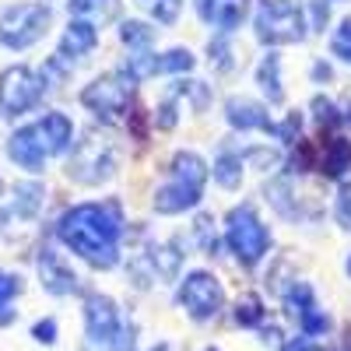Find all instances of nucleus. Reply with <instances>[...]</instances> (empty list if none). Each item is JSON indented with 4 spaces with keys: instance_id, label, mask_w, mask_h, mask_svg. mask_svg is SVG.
Wrapping results in <instances>:
<instances>
[{
    "instance_id": "nucleus-12",
    "label": "nucleus",
    "mask_w": 351,
    "mask_h": 351,
    "mask_svg": "<svg viewBox=\"0 0 351 351\" xmlns=\"http://www.w3.org/2000/svg\"><path fill=\"white\" fill-rule=\"evenodd\" d=\"M246 11H250V0H197V14L208 25H215L218 32L239 28Z\"/></svg>"
},
{
    "instance_id": "nucleus-6",
    "label": "nucleus",
    "mask_w": 351,
    "mask_h": 351,
    "mask_svg": "<svg viewBox=\"0 0 351 351\" xmlns=\"http://www.w3.org/2000/svg\"><path fill=\"white\" fill-rule=\"evenodd\" d=\"M81 102L95 116H102V120H112V116L127 112V106L134 102V77L127 71H112L88 84L81 92Z\"/></svg>"
},
{
    "instance_id": "nucleus-13",
    "label": "nucleus",
    "mask_w": 351,
    "mask_h": 351,
    "mask_svg": "<svg viewBox=\"0 0 351 351\" xmlns=\"http://www.w3.org/2000/svg\"><path fill=\"white\" fill-rule=\"evenodd\" d=\"M8 155L25 172H43V165H46V152H43V144H39V137H36L32 127H21L18 134H11Z\"/></svg>"
},
{
    "instance_id": "nucleus-3",
    "label": "nucleus",
    "mask_w": 351,
    "mask_h": 351,
    "mask_svg": "<svg viewBox=\"0 0 351 351\" xmlns=\"http://www.w3.org/2000/svg\"><path fill=\"white\" fill-rule=\"evenodd\" d=\"M256 39L267 46H288L306 39V11L299 0H267L256 14Z\"/></svg>"
},
{
    "instance_id": "nucleus-23",
    "label": "nucleus",
    "mask_w": 351,
    "mask_h": 351,
    "mask_svg": "<svg viewBox=\"0 0 351 351\" xmlns=\"http://www.w3.org/2000/svg\"><path fill=\"white\" fill-rule=\"evenodd\" d=\"M120 36H123V43H127V46H152V39H155V28L141 25V21H127Z\"/></svg>"
},
{
    "instance_id": "nucleus-9",
    "label": "nucleus",
    "mask_w": 351,
    "mask_h": 351,
    "mask_svg": "<svg viewBox=\"0 0 351 351\" xmlns=\"http://www.w3.org/2000/svg\"><path fill=\"white\" fill-rule=\"evenodd\" d=\"M180 302H183V309H186L193 319H211V316H218V309H221V302H225V291H221V285H218L211 274L197 271V274H190V278L183 281Z\"/></svg>"
},
{
    "instance_id": "nucleus-28",
    "label": "nucleus",
    "mask_w": 351,
    "mask_h": 351,
    "mask_svg": "<svg viewBox=\"0 0 351 351\" xmlns=\"http://www.w3.org/2000/svg\"><path fill=\"white\" fill-rule=\"evenodd\" d=\"M337 221L344 225V228H351V183L341 190V197H337Z\"/></svg>"
},
{
    "instance_id": "nucleus-24",
    "label": "nucleus",
    "mask_w": 351,
    "mask_h": 351,
    "mask_svg": "<svg viewBox=\"0 0 351 351\" xmlns=\"http://www.w3.org/2000/svg\"><path fill=\"white\" fill-rule=\"evenodd\" d=\"M330 49H334V56H341L344 64H351V18L341 21V28H337L334 39H330Z\"/></svg>"
},
{
    "instance_id": "nucleus-4",
    "label": "nucleus",
    "mask_w": 351,
    "mask_h": 351,
    "mask_svg": "<svg viewBox=\"0 0 351 351\" xmlns=\"http://www.w3.org/2000/svg\"><path fill=\"white\" fill-rule=\"evenodd\" d=\"M225 239L243 263H256L271 246V232L256 218V211L250 204H239V208H232L228 218H225Z\"/></svg>"
},
{
    "instance_id": "nucleus-14",
    "label": "nucleus",
    "mask_w": 351,
    "mask_h": 351,
    "mask_svg": "<svg viewBox=\"0 0 351 351\" xmlns=\"http://www.w3.org/2000/svg\"><path fill=\"white\" fill-rule=\"evenodd\" d=\"M288 309H291V316L299 319V327L313 337V334H324L327 327H330V319L319 313V306L313 302V291L306 288V285H299L295 291L288 295Z\"/></svg>"
},
{
    "instance_id": "nucleus-31",
    "label": "nucleus",
    "mask_w": 351,
    "mask_h": 351,
    "mask_svg": "<svg viewBox=\"0 0 351 351\" xmlns=\"http://www.w3.org/2000/svg\"><path fill=\"white\" fill-rule=\"evenodd\" d=\"M53 330H56L53 324H39V327H36V334H39V341H53Z\"/></svg>"
},
{
    "instance_id": "nucleus-7",
    "label": "nucleus",
    "mask_w": 351,
    "mask_h": 351,
    "mask_svg": "<svg viewBox=\"0 0 351 351\" xmlns=\"http://www.w3.org/2000/svg\"><path fill=\"white\" fill-rule=\"evenodd\" d=\"M46 92V77L28 67H8L0 74V116L28 112Z\"/></svg>"
},
{
    "instance_id": "nucleus-5",
    "label": "nucleus",
    "mask_w": 351,
    "mask_h": 351,
    "mask_svg": "<svg viewBox=\"0 0 351 351\" xmlns=\"http://www.w3.org/2000/svg\"><path fill=\"white\" fill-rule=\"evenodd\" d=\"M49 8L46 4H14L0 14V43L8 49H28L36 46L49 28Z\"/></svg>"
},
{
    "instance_id": "nucleus-33",
    "label": "nucleus",
    "mask_w": 351,
    "mask_h": 351,
    "mask_svg": "<svg viewBox=\"0 0 351 351\" xmlns=\"http://www.w3.org/2000/svg\"><path fill=\"white\" fill-rule=\"evenodd\" d=\"M0 190H4V183H0Z\"/></svg>"
},
{
    "instance_id": "nucleus-17",
    "label": "nucleus",
    "mask_w": 351,
    "mask_h": 351,
    "mask_svg": "<svg viewBox=\"0 0 351 351\" xmlns=\"http://www.w3.org/2000/svg\"><path fill=\"white\" fill-rule=\"evenodd\" d=\"M39 271H43V285L49 291H56V295H67V291H74V285H77V278L64 267V260L56 256L53 250H46L39 256Z\"/></svg>"
},
{
    "instance_id": "nucleus-1",
    "label": "nucleus",
    "mask_w": 351,
    "mask_h": 351,
    "mask_svg": "<svg viewBox=\"0 0 351 351\" xmlns=\"http://www.w3.org/2000/svg\"><path fill=\"white\" fill-rule=\"evenodd\" d=\"M123 218L116 204H77L60 218V239L92 267H116Z\"/></svg>"
},
{
    "instance_id": "nucleus-10",
    "label": "nucleus",
    "mask_w": 351,
    "mask_h": 351,
    "mask_svg": "<svg viewBox=\"0 0 351 351\" xmlns=\"http://www.w3.org/2000/svg\"><path fill=\"white\" fill-rule=\"evenodd\" d=\"M84 324H88V337L95 344H106V348H120L123 351V324H120V313L116 306L106 299V295H92L84 302Z\"/></svg>"
},
{
    "instance_id": "nucleus-18",
    "label": "nucleus",
    "mask_w": 351,
    "mask_h": 351,
    "mask_svg": "<svg viewBox=\"0 0 351 351\" xmlns=\"http://www.w3.org/2000/svg\"><path fill=\"white\" fill-rule=\"evenodd\" d=\"M71 14L99 28L102 21H112L120 14V0H71Z\"/></svg>"
},
{
    "instance_id": "nucleus-30",
    "label": "nucleus",
    "mask_w": 351,
    "mask_h": 351,
    "mask_svg": "<svg viewBox=\"0 0 351 351\" xmlns=\"http://www.w3.org/2000/svg\"><path fill=\"white\" fill-rule=\"evenodd\" d=\"M341 120L351 127V92H348V95H344V102H341Z\"/></svg>"
},
{
    "instance_id": "nucleus-8",
    "label": "nucleus",
    "mask_w": 351,
    "mask_h": 351,
    "mask_svg": "<svg viewBox=\"0 0 351 351\" xmlns=\"http://www.w3.org/2000/svg\"><path fill=\"white\" fill-rule=\"evenodd\" d=\"M71 172V180L84 183V186H95L102 180H109V176L116 172V152H112V144L106 137H84L77 148H74V158L67 165Z\"/></svg>"
},
{
    "instance_id": "nucleus-22",
    "label": "nucleus",
    "mask_w": 351,
    "mask_h": 351,
    "mask_svg": "<svg viewBox=\"0 0 351 351\" xmlns=\"http://www.w3.org/2000/svg\"><path fill=\"white\" fill-rule=\"evenodd\" d=\"M14 211L18 215H36L39 211V204H43V197H46V190L39 186V183H21L18 190H14Z\"/></svg>"
},
{
    "instance_id": "nucleus-27",
    "label": "nucleus",
    "mask_w": 351,
    "mask_h": 351,
    "mask_svg": "<svg viewBox=\"0 0 351 351\" xmlns=\"http://www.w3.org/2000/svg\"><path fill=\"white\" fill-rule=\"evenodd\" d=\"M18 291V278H0V319H8V302Z\"/></svg>"
},
{
    "instance_id": "nucleus-25",
    "label": "nucleus",
    "mask_w": 351,
    "mask_h": 351,
    "mask_svg": "<svg viewBox=\"0 0 351 351\" xmlns=\"http://www.w3.org/2000/svg\"><path fill=\"white\" fill-rule=\"evenodd\" d=\"M239 324H246V327H253V324H260V316H263V309H260V299L256 295H246L243 302H239Z\"/></svg>"
},
{
    "instance_id": "nucleus-32",
    "label": "nucleus",
    "mask_w": 351,
    "mask_h": 351,
    "mask_svg": "<svg viewBox=\"0 0 351 351\" xmlns=\"http://www.w3.org/2000/svg\"><path fill=\"white\" fill-rule=\"evenodd\" d=\"M348 274H351V256H348Z\"/></svg>"
},
{
    "instance_id": "nucleus-11",
    "label": "nucleus",
    "mask_w": 351,
    "mask_h": 351,
    "mask_svg": "<svg viewBox=\"0 0 351 351\" xmlns=\"http://www.w3.org/2000/svg\"><path fill=\"white\" fill-rule=\"evenodd\" d=\"M32 130H36V137H39V144H43L46 158L64 155L71 144H74V123L67 120L64 112H46L39 123H32Z\"/></svg>"
},
{
    "instance_id": "nucleus-19",
    "label": "nucleus",
    "mask_w": 351,
    "mask_h": 351,
    "mask_svg": "<svg viewBox=\"0 0 351 351\" xmlns=\"http://www.w3.org/2000/svg\"><path fill=\"white\" fill-rule=\"evenodd\" d=\"M278 56L274 53H267L263 56V64H260V71H256V81H260V88H263V95H267L274 106L285 99V92H281V77H278Z\"/></svg>"
},
{
    "instance_id": "nucleus-2",
    "label": "nucleus",
    "mask_w": 351,
    "mask_h": 351,
    "mask_svg": "<svg viewBox=\"0 0 351 351\" xmlns=\"http://www.w3.org/2000/svg\"><path fill=\"white\" fill-rule=\"evenodd\" d=\"M169 183L155 193V211L158 215H180L193 204H200L204 183H208V162L197 152H180L172 158Z\"/></svg>"
},
{
    "instance_id": "nucleus-26",
    "label": "nucleus",
    "mask_w": 351,
    "mask_h": 351,
    "mask_svg": "<svg viewBox=\"0 0 351 351\" xmlns=\"http://www.w3.org/2000/svg\"><path fill=\"white\" fill-rule=\"evenodd\" d=\"M180 8H183V0H152V11L162 25H172L176 14H180Z\"/></svg>"
},
{
    "instance_id": "nucleus-16",
    "label": "nucleus",
    "mask_w": 351,
    "mask_h": 351,
    "mask_svg": "<svg viewBox=\"0 0 351 351\" xmlns=\"http://www.w3.org/2000/svg\"><path fill=\"white\" fill-rule=\"evenodd\" d=\"M95 43H99L95 25L77 18V21H71V25H67V32H64V39H60V53H56V56H67V60H77V56L92 53V49H95Z\"/></svg>"
},
{
    "instance_id": "nucleus-21",
    "label": "nucleus",
    "mask_w": 351,
    "mask_h": 351,
    "mask_svg": "<svg viewBox=\"0 0 351 351\" xmlns=\"http://www.w3.org/2000/svg\"><path fill=\"white\" fill-rule=\"evenodd\" d=\"M193 67V53L190 49H169L162 56H155V74H180Z\"/></svg>"
},
{
    "instance_id": "nucleus-15",
    "label": "nucleus",
    "mask_w": 351,
    "mask_h": 351,
    "mask_svg": "<svg viewBox=\"0 0 351 351\" xmlns=\"http://www.w3.org/2000/svg\"><path fill=\"white\" fill-rule=\"evenodd\" d=\"M225 116H228V123L236 127V130H267L274 134V123H271V116L263 112V106L250 102V99H228L225 106Z\"/></svg>"
},
{
    "instance_id": "nucleus-29",
    "label": "nucleus",
    "mask_w": 351,
    "mask_h": 351,
    "mask_svg": "<svg viewBox=\"0 0 351 351\" xmlns=\"http://www.w3.org/2000/svg\"><path fill=\"white\" fill-rule=\"evenodd\" d=\"M211 64H215L218 71H228V67H232V60H228V46H225V43H211Z\"/></svg>"
},
{
    "instance_id": "nucleus-20",
    "label": "nucleus",
    "mask_w": 351,
    "mask_h": 351,
    "mask_svg": "<svg viewBox=\"0 0 351 351\" xmlns=\"http://www.w3.org/2000/svg\"><path fill=\"white\" fill-rule=\"evenodd\" d=\"M215 180H218L225 190H236V186L243 183V155L225 152V155L215 162Z\"/></svg>"
}]
</instances>
